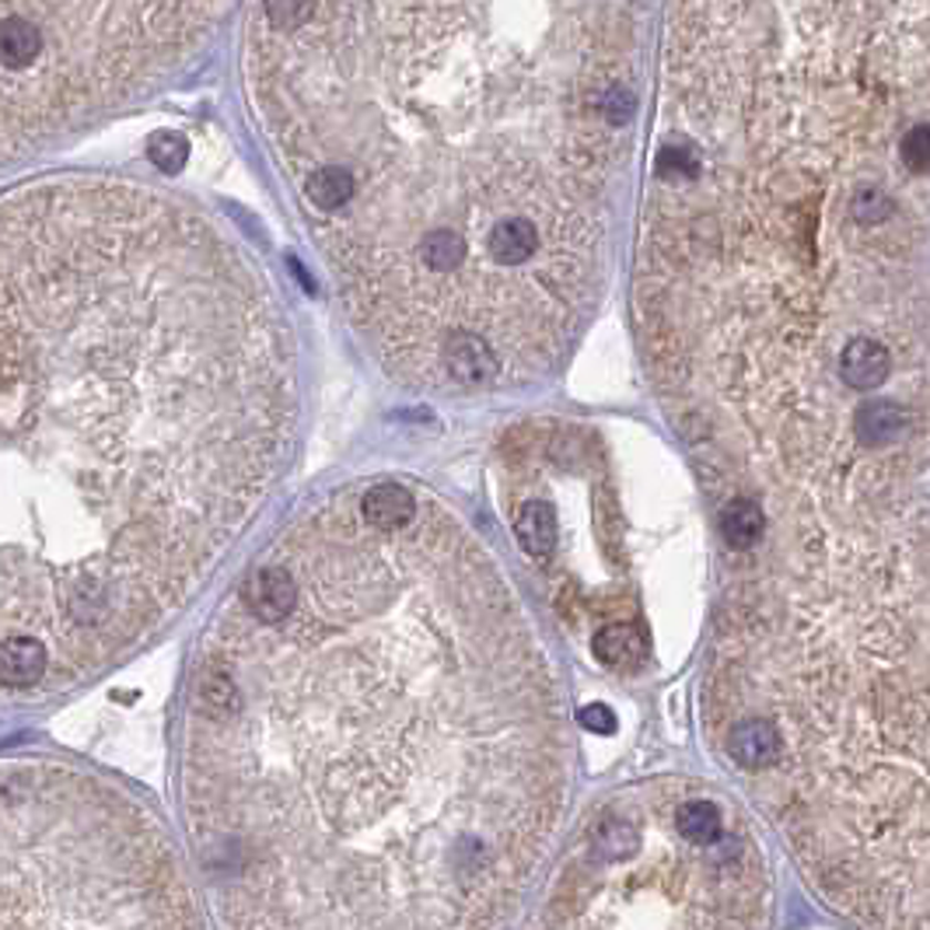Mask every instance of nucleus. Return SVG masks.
<instances>
[{
  "label": "nucleus",
  "mask_w": 930,
  "mask_h": 930,
  "mask_svg": "<svg viewBox=\"0 0 930 930\" xmlns=\"http://www.w3.org/2000/svg\"><path fill=\"white\" fill-rule=\"evenodd\" d=\"M567 787L560 690L452 507L329 494L217 612L186 805L228 930H497Z\"/></svg>",
  "instance_id": "1"
},
{
  "label": "nucleus",
  "mask_w": 930,
  "mask_h": 930,
  "mask_svg": "<svg viewBox=\"0 0 930 930\" xmlns=\"http://www.w3.org/2000/svg\"><path fill=\"white\" fill-rule=\"evenodd\" d=\"M850 214H854V220H860V225H878V220L892 217V199L878 189H864L854 196Z\"/></svg>",
  "instance_id": "14"
},
{
  "label": "nucleus",
  "mask_w": 930,
  "mask_h": 930,
  "mask_svg": "<svg viewBox=\"0 0 930 930\" xmlns=\"http://www.w3.org/2000/svg\"><path fill=\"white\" fill-rule=\"evenodd\" d=\"M4 930H196V913L141 805L74 769L11 763Z\"/></svg>",
  "instance_id": "4"
},
{
  "label": "nucleus",
  "mask_w": 930,
  "mask_h": 930,
  "mask_svg": "<svg viewBox=\"0 0 930 930\" xmlns=\"http://www.w3.org/2000/svg\"><path fill=\"white\" fill-rule=\"evenodd\" d=\"M899 154L913 172H927L930 168V126H913L906 133Z\"/></svg>",
  "instance_id": "15"
},
{
  "label": "nucleus",
  "mask_w": 930,
  "mask_h": 930,
  "mask_svg": "<svg viewBox=\"0 0 930 930\" xmlns=\"http://www.w3.org/2000/svg\"><path fill=\"white\" fill-rule=\"evenodd\" d=\"M724 748H727L731 763H735L738 769H745V773L773 769L784 760V738L766 717H738L727 727Z\"/></svg>",
  "instance_id": "6"
},
{
  "label": "nucleus",
  "mask_w": 930,
  "mask_h": 930,
  "mask_svg": "<svg viewBox=\"0 0 930 930\" xmlns=\"http://www.w3.org/2000/svg\"><path fill=\"white\" fill-rule=\"evenodd\" d=\"M578 717H581V724H585L588 731H598V735H609V731L616 727V717H612V711H606L602 703H591V706H585V711H581Z\"/></svg>",
  "instance_id": "16"
},
{
  "label": "nucleus",
  "mask_w": 930,
  "mask_h": 930,
  "mask_svg": "<svg viewBox=\"0 0 930 930\" xmlns=\"http://www.w3.org/2000/svg\"><path fill=\"white\" fill-rule=\"evenodd\" d=\"M225 14L231 4L0 0L4 158L144 92Z\"/></svg>",
  "instance_id": "5"
},
{
  "label": "nucleus",
  "mask_w": 930,
  "mask_h": 930,
  "mask_svg": "<svg viewBox=\"0 0 930 930\" xmlns=\"http://www.w3.org/2000/svg\"><path fill=\"white\" fill-rule=\"evenodd\" d=\"M147 158L151 165H158L162 172H179L189 162V141L183 133H154L147 141Z\"/></svg>",
  "instance_id": "13"
},
{
  "label": "nucleus",
  "mask_w": 930,
  "mask_h": 930,
  "mask_svg": "<svg viewBox=\"0 0 930 930\" xmlns=\"http://www.w3.org/2000/svg\"><path fill=\"white\" fill-rule=\"evenodd\" d=\"M0 679L92 675L210 578L294 427L256 262L175 196L46 179L4 199Z\"/></svg>",
  "instance_id": "3"
},
{
  "label": "nucleus",
  "mask_w": 930,
  "mask_h": 930,
  "mask_svg": "<svg viewBox=\"0 0 930 930\" xmlns=\"http://www.w3.org/2000/svg\"><path fill=\"white\" fill-rule=\"evenodd\" d=\"M246 87L399 382L549 374L602 294L637 113L627 4H259Z\"/></svg>",
  "instance_id": "2"
},
{
  "label": "nucleus",
  "mask_w": 930,
  "mask_h": 930,
  "mask_svg": "<svg viewBox=\"0 0 930 930\" xmlns=\"http://www.w3.org/2000/svg\"><path fill=\"white\" fill-rule=\"evenodd\" d=\"M512 531L521 546L525 557L546 564L549 557H557L560 546V518L557 507L542 497H525L512 504Z\"/></svg>",
  "instance_id": "7"
},
{
  "label": "nucleus",
  "mask_w": 930,
  "mask_h": 930,
  "mask_svg": "<svg viewBox=\"0 0 930 930\" xmlns=\"http://www.w3.org/2000/svg\"><path fill=\"white\" fill-rule=\"evenodd\" d=\"M836 368H839V379H844L847 389L871 392V389H881L885 379H889L892 358H889V350H885L878 340L854 337L844 350H839Z\"/></svg>",
  "instance_id": "8"
},
{
  "label": "nucleus",
  "mask_w": 930,
  "mask_h": 930,
  "mask_svg": "<svg viewBox=\"0 0 930 930\" xmlns=\"http://www.w3.org/2000/svg\"><path fill=\"white\" fill-rule=\"evenodd\" d=\"M648 651V640L640 633L637 623H606L602 630H595L591 637V654L606 664V669H640V661H644Z\"/></svg>",
  "instance_id": "9"
},
{
  "label": "nucleus",
  "mask_w": 930,
  "mask_h": 930,
  "mask_svg": "<svg viewBox=\"0 0 930 930\" xmlns=\"http://www.w3.org/2000/svg\"><path fill=\"white\" fill-rule=\"evenodd\" d=\"M672 826L679 839H685L690 847H717L724 836V818L714 802H685L675 808Z\"/></svg>",
  "instance_id": "12"
},
{
  "label": "nucleus",
  "mask_w": 930,
  "mask_h": 930,
  "mask_svg": "<svg viewBox=\"0 0 930 930\" xmlns=\"http://www.w3.org/2000/svg\"><path fill=\"white\" fill-rule=\"evenodd\" d=\"M763 531H766V512H763L760 500L735 497V500L724 504V512H721V536H724L727 549L748 552L752 546L763 539Z\"/></svg>",
  "instance_id": "10"
},
{
  "label": "nucleus",
  "mask_w": 930,
  "mask_h": 930,
  "mask_svg": "<svg viewBox=\"0 0 930 930\" xmlns=\"http://www.w3.org/2000/svg\"><path fill=\"white\" fill-rule=\"evenodd\" d=\"M906 431V413L889 403V399H875V403L860 406V413L854 416V437L868 448H885L896 445Z\"/></svg>",
  "instance_id": "11"
}]
</instances>
